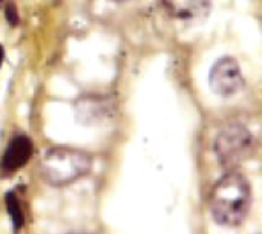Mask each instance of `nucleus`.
<instances>
[{
  "label": "nucleus",
  "mask_w": 262,
  "mask_h": 234,
  "mask_svg": "<svg viewBox=\"0 0 262 234\" xmlns=\"http://www.w3.org/2000/svg\"><path fill=\"white\" fill-rule=\"evenodd\" d=\"M6 15H8V20L14 25V23H17V20H18V14H17V11L14 9V6L12 5H9L8 8H6Z\"/></svg>",
  "instance_id": "nucleus-8"
},
{
  "label": "nucleus",
  "mask_w": 262,
  "mask_h": 234,
  "mask_svg": "<svg viewBox=\"0 0 262 234\" xmlns=\"http://www.w3.org/2000/svg\"><path fill=\"white\" fill-rule=\"evenodd\" d=\"M34 146L29 136L26 135H17L11 139L8 147L5 149V153L0 159V169L5 173H12L21 169L32 156Z\"/></svg>",
  "instance_id": "nucleus-6"
},
{
  "label": "nucleus",
  "mask_w": 262,
  "mask_h": 234,
  "mask_svg": "<svg viewBox=\"0 0 262 234\" xmlns=\"http://www.w3.org/2000/svg\"><path fill=\"white\" fill-rule=\"evenodd\" d=\"M75 234H84V233H75Z\"/></svg>",
  "instance_id": "nucleus-11"
},
{
  "label": "nucleus",
  "mask_w": 262,
  "mask_h": 234,
  "mask_svg": "<svg viewBox=\"0 0 262 234\" xmlns=\"http://www.w3.org/2000/svg\"><path fill=\"white\" fill-rule=\"evenodd\" d=\"M2 61H3V49L0 46V64H2Z\"/></svg>",
  "instance_id": "nucleus-9"
},
{
  "label": "nucleus",
  "mask_w": 262,
  "mask_h": 234,
  "mask_svg": "<svg viewBox=\"0 0 262 234\" xmlns=\"http://www.w3.org/2000/svg\"><path fill=\"white\" fill-rule=\"evenodd\" d=\"M114 2H127V0H114Z\"/></svg>",
  "instance_id": "nucleus-10"
},
{
  "label": "nucleus",
  "mask_w": 262,
  "mask_h": 234,
  "mask_svg": "<svg viewBox=\"0 0 262 234\" xmlns=\"http://www.w3.org/2000/svg\"><path fill=\"white\" fill-rule=\"evenodd\" d=\"M5 204H6L8 215H9L11 222H12V231H14V234H17L25 225V215H23L20 201L14 192H8L5 195Z\"/></svg>",
  "instance_id": "nucleus-7"
},
{
  "label": "nucleus",
  "mask_w": 262,
  "mask_h": 234,
  "mask_svg": "<svg viewBox=\"0 0 262 234\" xmlns=\"http://www.w3.org/2000/svg\"><path fill=\"white\" fill-rule=\"evenodd\" d=\"M92 166L91 156L78 149L55 147L46 152L40 161L41 178L54 185L63 187L83 178Z\"/></svg>",
  "instance_id": "nucleus-2"
},
{
  "label": "nucleus",
  "mask_w": 262,
  "mask_h": 234,
  "mask_svg": "<svg viewBox=\"0 0 262 234\" xmlns=\"http://www.w3.org/2000/svg\"><path fill=\"white\" fill-rule=\"evenodd\" d=\"M255 150L253 133L241 124L224 127L215 139V153L220 164L227 170H235Z\"/></svg>",
  "instance_id": "nucleus-3"
},
{
  "label": "nucleus",
  "mask_w": 262,
  "mask_h": 234,
  "mask_svg": "<svg viewBox=\"0 0 262 234\" xmlns=\"http://www.w3.org/2000/svg\"><path fill=\"white\" fill-rule=\"evenodd\" d=\"M252 208V185L236 170H229L212 189L210 212L216 224L227 228L239 227Z\"/></svg>",
  "instance_id": "nucleus-1"
},
{
  "label": "nucleus",
  "mask_w": 262,
  "mask_h": 234,
  "mask_svg": "<svg viewBox=\"0 0 262 234\" xmlns=\"http://www.w3.org/2000/svg\"><path fill=\"white\" fill-rule=\"evenodd\" d=\"M210 89L224 98L233 97L244 87V75L239 63L232 57L218 58L209 74Z\"/></svg>",
  "instance_id": "nucleus-4"
},
{
  "label": "nucleus",
  "mask_w": 262,
  "mask_h": 234,
  "mask_svg": "<svg viewBox=\"0 0 262 234\" xmlns=\"http://www.w3.org/2000/svg\"><path fill=\"white\" fill-rule=\"evenodd\" d=\"M166 12L180 21L198 23L203 21L209 12L212 2L210 0H161Z\"/></svg>",
  "instance_id": "nucleus-5"
}]
</instances>
